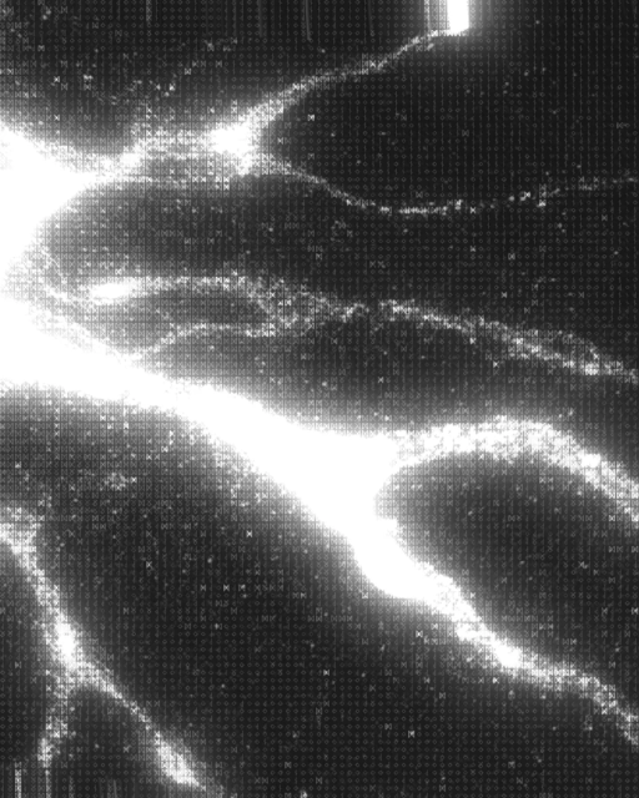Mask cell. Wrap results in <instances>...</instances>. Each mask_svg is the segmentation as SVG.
<instances>
[{
  "label": "cell",
  "mask_w": 639,
  "mask_h": 798,
  "mask_svg": "<svg viewBox=\"0 0 639 798\" xmlns=\"http://www.w3.org/2000/svg\"><path fill=\"white\" fill-rule=\"evenodd\" d=\"M430 5V23L434 32L457 35L470 29L471 9L469 3L435 2Z\"/></svg>",
  "instance_id": "1"
}]
</instances>
